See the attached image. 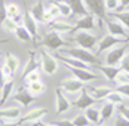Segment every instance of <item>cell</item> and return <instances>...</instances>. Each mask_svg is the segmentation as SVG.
I'll list each match as a JSON object with an SVG mask.
<instances>
[{"mask_svg": "<svg viewBox=\"0 0 129 126\" xmlns=\"http://www.w3.org/2000/svg\"><path fill=\"white\" fill-rule=\"evenodd\" d=\"M71 122H73V125H74V126H92V125H90V122L88 120V117L85 116V113L76 116Z\"/></svg>", "mask_w": 129, "mask_h": 126, "instance_id": "37", "label": "cell"}, {"mask_svg": "<svg viewBox=\"0 0 129 126\" xmlns=\"http://www.w3.org/2000/svg\"><path fill=\"white\" fill-rule=\"evenodd\" d=\"M111 16L119 21L123 27H126V30L129 31V11H119V12H113Z\"/></svg>", "mask_w": 129, "mask_h": 126, "instance_id": "30", "label": "cell"}, {"mask_svg": "<svg viewBox=\"0 0 129 126\" xmlns=\"http://www.w3.org/2000/svg\"><path fill=\"white\" fill-rule=\"evenodd\" d=\"M85 116L88 117V120L90 122L92 126H98V125H104L103 122V117H101V111L100 108H96L95 105H92L89 108L85 110Z\"/></svg>", "mask_w": 129, "mask_h": 126, "instance_id": "22", "label": "cell"}, {"mask_svg": "<svg viewBox=\"0 0 129 126\" xmlns=\"http://www.w3.org/2000/svg\"><path fill=\"white\" fill-rule=\"evenodd\" d=\"M98 126H110V125H105V123H104V125H98Z\"/></svg>", "mask_w": 129, "mask_h": 126, "instance_id": "51", "label": "cell"}, {"mask_svg": "<svg viewBox=\"0 0 129 126\" xmlns=\"http://www.w3.org/2000/svg\"><path fill=\"white\" fill-rule=\"evenodd\" d=\"M2 27H3V30H5V31H8V33H13V34H15L19 25L16 24V22H13L11 18H8V19L2 24Z\"/></svg>", "mask_w": 129, "mask_h": 126, "instance_id": "36", "label": "cell"}, {"mask_svg": "<svg viewBox=\"0 0 129 126\" xmlns=\"http://www.w3.org/2000/svg\"><path fill=\"white\" fill-rule=\"evenodd\" d=\"M55 108H56V114H64L71 108V101L62 92L61 88L55 90Z\"/></svg>", "mask_w": 129, "mask_h": 126, "instance_id": "11", "label": "cell"}, {"mask_svg": "<svg viewBox=\"0 0 129 126\" xmlns=\"http://www.w3.org/2000/svg\"><path fill=\"white\" fill-rule=\"evenodd\" d=\"M119 68H120L122 71H125V73H128L129 74V50H128V53L123 56L122 62L119 64Z\"/></svg>", "mask_w": 129, "mask_h": 126, "instance_id": "39", "label": "cell"}, {"mask_svg": "<svg viewBox=\"0 0 129 126\" xmlns=\"http://www.w3.org/2000/svg\"><path fill=\"white\" fill-rule=\"evenodd\" d=\"M52 125L53 126H74L73 125V122L71 120H56V122H52Z\"/></svg>", "mask_w": 129, "mask_h": 126, "instance_id": "46", "label": "cell"}, {"mask_svg": "<svg viewBox=\"0 0 129 126\" xmlns=\"http://www.w3.org/2000/svg\"><path fill=\"white\" fill-rule=\"evenodd\" d=\"M42 80V74H40L39 70H34V71H31L30 74H27L24 77V82H25V85H30V83H34V82H40Z\"/></svg>", "mask_w": 129, "mask_h": 126, "instance_id": "35", "label": "cell"}, {"mask_svg": "<svg viewBox=\"0 0 129 126\" xmlns=\"http://www.w3.org/2000/svg\"><path fill=\"white\" fill-rule=\"evenodd\" d=\"M59 53L62 55H68V56H73L82 62L88 64V65H100V59L96 58V53L90 52L88 49H83V48H79V46H73V48H64V49L58 50Z\"/></svg>", "mask_w": 129, "mask_h": 126, "instance_id": "1", "label": "cell"}, {"mask_svg": "<svg viewBox=\"0 0 129 126\" xmlns=\"http://www.w3.org/2000/svg\"><path fill=\"white\" fill-rule=\"evenodd\" d=\"M126 8H129V0H119V11H125Z\"/></svg>", "mask_w": 129, "mask_h": 126, "instance_id": "47", "label": "cell"}, {"mask_svg": "<svg viewBox=\"0 0 129 126\" xmlns=\"http://www.w3.org/2000/svg\"><path fill=\"white\" fill-rule=\"evenodd\" d=\"M40 55V62H42V70L43 73L48 76H53L58 73V68H59V64H58V59L55 55H52L51 52L45 48H42L39 52Z\"/></svg>", "mask_w": 129, "mask_h": 126, "instance_id": "2", "label": "cell"}, {"mask_svg": "<svg viewBox=\"0 0 129 126\" xmlns=\"http://www.w3.org/2000/svg\"><path fill=\"white\" fill-rule=\"evenodd\" d=\"M116 83H117V86L119 85H126V83H129V74L125 73V71H120V74L117 76V79H116Z\"/></svg>", "mask_w": 129, "mask_h": 126, "instance_id": "42", "label": "cell"}, {"mask_svg": "<svg viewBox=\"0 0 129 126\" xmlns=\"http://www.w3.org/2000/svg\"><path fill=\"white\" fill-rule=\"evenodd\" d=\"M3 61H5V64L9 67V70L12 71V74L15 76V73L19 70V59H18L13 53H8V56H6Z\"/></svg>", "mask_w": 129, "mask_h": 126, "instance_id": "29", "label": "cell"}, {"mask_svg": "<svg viewBox=\"0 0 129 126\" xmlns=\"http://www.w3.org/2000/svg\"><path fill=\"white\" fill-rule=\"evenodd\" d=\"M120 43H126V42H123V40H120V39L114 37V36H111V34H105L100 42H98V46H96V50H95V53H101V52H108L110 49H113V48H116L119 46Z\"/></svg>", "mask_w": 129, "mask_h": 126, "instance_id": "13", "label": "cell"}, {"mask_svg": "<svg viewBox=\"0 0 129 126\" xmlns=\"http://www.w3.org/2000/svg\"><path fill=\"white\" fill-rule=\"evenodd\" d=\"M59 16H61V12H59L58 6H56V3H55V0H51V2L48 3V6H46V12H45V18H43V24L49 25L52 21L58 19Z\"/></svg>", "mask_w": 129, "mask_h": 126, "instance_id": "20", "label": "cell"}, {"mask_svg": "<svg viewBox=\"0 0 129 126\" xmlns=\"http://www.w3.org/2000/svg\"><path fill=\"white\" fill-rule=\"evenodd\" d=\"M12 101L13 102H18L21 107L24 108H28L34 101H36V97L28 90L27 88H21L18 92H15L12 95Z\"/></svg>", "mask_w": 129, "mask_h": 126, "instance_id": "12", "label": "cell"}, {"mask_svg": "<svg viewBox=\"0 0 129 126\" xmlns=\"http://www.w3.org/2000/svg\"><path fill=\"white\" fill-rule=\"evenodd\" d=\"M98 70H100L104 74V77H105L108 82H111V83H116L117 76L120 74V71H122L119 67H110V65H98Z\"/></svg>", "mask_w": 129, "mask_h": 126, "instance_id": "24", "label": "cell"}, {"mask_svg": "<svg viewBox=\"0 0 129 126\" xmlns=\"http://www.w3.org/2000/svg\"><path fill=\"white\" fill-rule=\"evenodd\" d=\"M85 83H82L80 80H77L76 77H68V79H65L62 80L61 83H59V88L62 89V92H64L67 97H77L79 93L85 89Z\"/></svg>", "mask_w": 129, "mask_h": 126, "instance_id": "6", "label": "cell"}, {"mask_svg": "<svg viewBox=\"0 0 129 126\" xmlns=\"http://www.w3.org/2000/svg\"><path fill=\"white\" fill-rule=\"evenodd\" d=\"M39 67H42L40 55L36 53L34 50H31V52L28 53V59H27V62H25V67H24L22 71H21V79H24L27 74H30V73L34 71V70H39Z\"/></svg>", "mask_w": 129, "mask_h": 126, "instance_id": "15", "label": "cell"}, {"mask_svg": "<svg viewBox=\"0 0 129 126\" xmlns=\"http://www.w3.org/2000/svg\"><path fill=\"white\" fill-rule=\"evenodd\" d=\"M27 89L36 97V95H43L45 92H46V85L40 80V82H34V83H30V85H27Z\"/></svg>", "mask_w": 129, "mask_h": 126, "instance_id": "32", "label": "cell"}, {"mask_svg": "<svg viewBox=\"0 0 129 126\" xmlns=\"http://www.w3.org/2000/svg\"><path fill=\"white\" fill-rule=\"evenodd\" d=\"M15 36L19 39L21 42H33V37L30 36V33L27 31V28L24 25H19L18 27V30H16V33H15Z\"/></svg>", "mask_w": 129, "mask_h": 126, "instance_id": "33", "label": "cell"}, {"mask_svg": "<svg viewBox=\"0 0 129 126\" xmlns=\"http://www.w3.org/2000/svg\"><path fill=\"white\" fill-rule=\"evenodd\" d=\"M5 83H6V79H5V76H3V71H2V62H0V89L5 86Z\"/></svg>", "mask_w": 129, "mask_h": 126, "instance_id": "48", "label": "cell"}, {"mask_svg": "<svg viewBox=\"0 0 129 126\" xmlns=\"http://www.w3.org/2000/svg\"><path fill=\"white\" fill-rule=\"evenodd\" d=\"M33 126H53L52 123H46V122H43V120H40V122H36Z\"/></svg>", "mask_w": 129, "mask_h": 126, "instance_id": "49", "label": "cell"}, {"mask_svg": "<svg viewBox=\"0 0 129 126\" xmlns=\"http://www.w3.org/2000/svg\"><path fill=\"white\" fill-rule=\"evenodd\" d=\"M117 114L122 116V117H125L126 120H129V105L128 104H125V105H119V107H117Z\"/></svg>", "mask_w": 129, "mask_h": 126, "instance_id": "40", "label": "cell"}, {"mask_svg": "<svg viewBox=\"0 0 129 126\" xmlns=\"http://www.w3.org/2000/svg\"><path fill=\"white\" fill-rule=\"evenodd\" d=\"M55 3H56L58 9H59V12H61V16H62L64 19L73 16V11H71L70 5H68L67 2H64V0H55Z\"/></svg>", "mask_w": 129, "mask_h": 126, "instance_id": "31", "label": "cell"}, {"mask_svg": "<svg viewBox=\"0 0 129 126\" xmlns=\"http://www.w3.org/2000/svg\"><path fill=\"white\" fill-rule=\"evenodd\" d=\"M96 28V16L88 13L82 18H77V21L74 22V31H93Z\"/></svg>", "mask_w": 129, "mask_h": 126, "instance_id": "8", "label": "cell"}, {"mask_svg": "<svg viewBox=\"0 0 129 126\" xmlns=\"http://www.w3.org/2000/svg\"><path fill=\"white\" fill-rule=\"evenodd\" d=\"M6 12H8V18H15L21 15V8L16 3H8L6 5Z\"/></svg>", "mask_w": 129, "mask_h": 126, "instance_id": "34", "label": "cell"}, {"mask_svg": "<svg viewBox=\"0 0 129 126\" xmlns=\"http://www.w3.org/2000/svg\"><path fill=\"white\" fill-rule=\"evenodd\" d=\"M45 12H46V6L43 5V2H36V3H34V6H33V8H31V11H30V15H31L37 22H42V24H43Z\"/></svg>", "mask_w": 129, "mask_h": 126, "instance_id": "26", "label": "cell"}, {"mask_svg": "<svg viewBox=\"0 0 129 126\" xmlns=\"http://www.w3.org/2000/svg\"><path fill=\"white\" fill-rule=\"evenodd\" d=\"M104 3H105L107 12L113 13V12H117L119 11V0H104Z\"/></svg>", "mask_w": 129, "mask_h": 126, "instance_id": "38", "label": "cell"}, {"mask_svg": "<svg viewBox=\"0 0 129 126\" xmlns=\"http://www.w3.org/2000/svg\"><path fill=\"white\" fill-rule=\"evenodd\" d=\"M129 46L128 45H119L116 48L110 49L105 53V59H104V65H110V67H119V64L122 62L123 56L128 53Z\"/></svg>", "mask_w": 129, "mask_h": 126, "instance_id": "4", "label": "cell"}, {"mask_svg": "<svg viewBox=\"0 0 129 126\" xmlns=\"http://www.w3.org/2000/svg\"><path fill=\"white\" fill-rule=\"evenodd\" d=\"M104 27H105L108 34L120 39L123 42H129V31L126 30V27H123L119 21H116V19H107L105 18L104 19Z\"/></svg>", "mask_w": 129, "mask_h": 126, "instance_id": "5", "label": "cell"}, {"mask_svg": "<svg viewBox=\"0 0 129 126\" xmlns=\"http://www.w3.org/2000/svg\"><path fill=\"white\" fill-rule=\"evenodd\" d=\"M24 27L27 28V31L30 33V36L33 37V43L37 46L39 43V33H37V21L30 15V13H27V15H24Z\"/></svg>", "mask_w": 129, "mask_h": 126, "instance_id": "19", "label": "cell"}, {"mask_svg": "<svg viewBox=\"0 0 129 126\" xmlns=\"http://www.w3.org/2000/svg\"><path fill=\"white\" fill-rule=\"evenodd\" d=\"M116 90H119L123 97H126L129 100V83H126V85H119L116 88Z\"/></svg>", "mask_w": 129, "mask_h": 126, "instance_id": "43", "label": "cell"}, {"mask_svg": "<svg viewBox=\"0 0 129 126\" xmlns=\"http://www.w3.org/2000/svg\"><path fill=\"white\" fill-rule=\"evenodd\" d=\"M8 19V12H6V5L5 0H0V25Z\"/></svg>", "mask_w": 129, "mask_h": 126, "instance_id": "41", "label": "cell"}, {"mask_svg": "<svg viewBox=\"0 0 129 126\" xmlns=\"http://www.w3.org/2000/svg\"><path fill=\"white\" fill-rule=\"evenodd\" d=\"M5 42H8V40H0V43H5Z\"/></svg>", "mask_w": 129, "mask_h": 126, "instance_id": "50", "label": "cell"}, {"mask_svg": "<svg viewBox=\"0 0 129 126\" xmlns=\"http://www.w3.org/2000/svg\"><path fill=\"white\" fill-rule=\"evenodd\" d=\"M0 126H21L18 120H3L0 119Z\"/></svg>", "mask_w": 129, "mask_h": 126, "instance_id": "45", "label": "cell"}, {"mask_svg": "<svg viewBox=\"0 0 129 126\" xmlns=\"http://www.w3.org/2000/svg\"><path fill=\"white\" fill-rule=\"evenodd\" d=\"M95 104H96V101L93 100L89 93H88V90H86V89H83L77 97H76L74 102H73V105H74V107H77V108H80V110H86V108H89V107L95 105Z\"/></svg>", "mask_w": 129, "mask_h": 126, "instance_id": "18", "label": "cell"}, {"mask_svg": "<svg viewBox=\"0 0 129 126\" xmlns=\"http://www.w3.org/2000/svg\"><path fill=\"white\" fill-rule=\"evenodd\" d=\"M42 45L48 50H59L61 48H64L67 43H65L64 37L61 34H58L55 31H49V33L45 34V37L42 40Z\"/></svg>", "mask_w": 129, "mask_h": 126, "instance_id": "7", "label": "cell"}, {"mask_svg": "<svg viewBox=\"0 0 129 126\" xmlns=\"http://www.w3.org/2000/svg\"><path fill=\"white\" fill-rule=\"evenodd\" d=\"M114 126H129V120H126L125 117H122V116H119V114H117Z\"/></svg>", "mask_w": 129, "mask_h": 126, "instance_id": "44", "label": "cell"}, {"mask_svg": "<svg viewBox=\"0 0 129 126\" xmlns=\"http://www.w3.org/2000/svg\"><path fill=\"white\" fill-rule=\"evenodd\" d=\"M100 111H101V117H103V122H108V120H111L114 116L117 114V107L114 104H111V102H105L103 104V107L100 108Z\"/></svg>", "mask_w": 129, "mask_h": 126, "instance_id": "25", "label": "cell"}, {"mask_svg": "<svg viewBox=\"0 0 129 126\" xmlns=\"http://www.w3.org/2000/svg\"><path fill=\"white\" fill-rule=\"evenodd\" d=\"M74 42L77 43L79 48H83V49H88L90 52L95 53L96 46H98V36L90 33V31H79L77 34L74 36Z\"/></svg>", "mask_w": 129, "mask_h": 126, "instance_id": "3", "label": "cell"}, {"mask_svg": "<svg viewBox=\"0 0 129 126\" xmlns=\"http://www.w3.org/2000/svg\"><path fill=\"white\" fill-rule=\"evenodd\" d=\"M49 28H51V31H55L62 36V34H68V33L74 31V24L67 19H55L49 24Z\"/></svg>", "mask_w": 129, "mask_h": 126, "instance_id": "17", "label": "cell"}, {"mask_svg": "<svg viewBox=\"0 0 129 126\" xmlns=\"http://www.w3.org/2000/svg\"><path fill=\"white\" fill-rule=\"evenodd\" d=\"M68 70L71 71L73 77H76L77 80H80L85 85H89L90 82L98 79V76L95 74L92 70H88V68H68Z\"/></svg>", "mask_w": 129, "mask_h": 126, "instance_id": "16", "label": "cell"}, {"mask_svg": "<svg viewBox=\"0 0 129 126\" xmlns=\"http://www.w3.org/2000/svg\"><path fill=\"white\" fill-rule=\"evenodd\" d=\"M13 86H15V80H9L5 83V86L0 89V105H3L6 101L9 100V97L12 95L13 92Z\"/></svg>", "mask_w": 129, "mask_h": 126, "instance_id": "27", "label": "cell"}, {"mask_svg": "<svg viewBox=\"0 0 129 126\" xmlns=\"http://www.w3.org/2000/svg\"><path fill=\"white\" fill-rule=\"evenodd\" d=\"M21 116V108L18 107H6L0 108V119L3 120H19Z\"/></svg>", "mask_w": 129, "mask_h": 126, "instance_id": "23", "label": "cell"}, {"mask_svg": "<svg viewBox=\"0 0 129 126\" xmlns=\"http://www.w3.org/2000/svg\"><path fill=\"white\" fill-rule=\"evenodd\" d=\"M85 89L88 90V93H89L95 101H105V100H107V97L114 90V89H111L110 86H105V85H100V86L86 85Z\"/></svg>", "mask_w": 129, "mask_h": 126, "instance_id": "9", "label": "cell"}, {"mask_svg": "<svg viewBox=\"0 0 129 126\" xmlns=\"http://www.w3.org/2000/svg\"><path fill=\"white\" fill-rule=\"evenodd\" d=\"M105 101H108V102L114 104L116 107H119V105H125V104L128 102V98H126V97H123L119 90H116V89H114V90H113V92L107 97V100H105Z\"/></svg>", "mask_w": 129, "mask_h": 126, "instance_id": "28", "label": "cell"}, {"mask_svg": "<svg viewBox=\"0 0 129 126\" xmlns=\"http://www.w3.org/2000/svg\"><path fill=\"white\" fill-rule=\"evenodd\" d=\"M46 114H48V110H46V108H43V107H36V108H31L27 114H24L18 122H19V125H27V123H33V125H34L36 122H40L42 117L46 116Z\"/></svg>", "mask_w": 129, "mask_h": 126, "instance_id": "14", "label": "cell"}, {"mask_svg": "<svg viewBox=\"0 0 129 126\" xmlns=\"http://www.w3.org/2000/svg\"><path fill=\"white\" fill-rule=\"evenodd\" d=\"M64 2H67L70 5L74 18H82V16H85V15L89 13V11H88V8H86V5H85L83 0H64Z\"/></svg>", "mask_w": 129, "mask_h": 126, "instance_id": "21", "label": "cell"}, {"mask_svg": "<svg viewBox=\"0 0 129 126\" xmlns=\"http://www.w3.org/2000/svg\"><path fill=\"white\" fill-rule=\"evenodd\" d=\"M83 2H85L89 13L95 15L96 18H100L103 21L107 18V9H105L104 0H83Z\"/></svg>", "mask_w": 129, "mask_h": 126, "instance_id": "10", "label": "cell"}]
</instances>
